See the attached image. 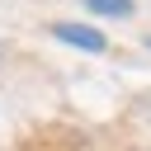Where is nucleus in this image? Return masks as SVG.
<instances>
[{
    "instance_id": "f257e3e1",
    "label": "nucleus",
    "mask_w": 151,
    "mask_h": 151,
    "mask_svg": "<svg viewBox=\"0 0 151 151\" xmlns=\"http://www.w3.org/2000/svg\"><path fill=\"white\" fill-rule=\"evenodd\" d=\"M52 38L57 42H71L80 52H109V38L99 28H90V24H52Z\"/></svg>"
},
{
    "instance_id": "f03ea898",
    "label": "nucleus",
    "mask_w": 151,
    "mask_h": 151,
    "mask_svg": "<svg viewBox=\"0 0 151 151\" xmlns=\"http://www.w3.org/2000/svg\"><path fill=\"white\" fill-rule=\"evenodd\" d=\"M90 14H99V19H123V14H132V0H80Z\"/></svg>"
}]
</instances>
